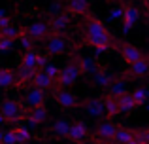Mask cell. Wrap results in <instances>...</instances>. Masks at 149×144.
<instances>
[{"instance_id":"6da1fadb","label":"cell","mask_w":149,"mask_h":144,"mask_svg":"<svg viewBox=\"0 0 149 144\" xmlns=\"http://www.w3.org/2000/svg\"><path fill=\"white\" fill-rule=\"evenodd\" d=\"M81 34H83V44L95 48L96 51H106L108 48H115V38L109 32L104 21H100L96 15L87 13L81 19Z\"/></svg>"},{"instance_id":"7a4b0ae2","label":"cell","mask_w":149,"mask_h":144,"mask_svg":"<svg viewBox=\"0 0 149 144\" xmlns=\"http://www.w3.org/2000/svg\"><path fill=\"white\" fill-rule=\"evenodd\" d=\"M83 76V68H81V55L72 53V57L68 59V63L61 68V76L57 80V87H70L72 84H76L79 78Z\"/></svg>"},{"instance_id":"3957f363","label":"cell","mask_w":149,"mask_h":144,"mask_svg":"<svg viewBox=\"0 0 149 144\" xmlns=\"http://www.w3.org/2000/svg\"><path fill=\"white\" fill-rule=\"evenodd\" d=\"M29 108L23 104V100L15 99H4L0 103V116L6 119V123H19L21 119L26 118Z\"/></svg>"},{"instance_id":"277c9868","label":"cell","mask_w":149,"mask_h":144,"mask_svg":"<svg viewBox=\"0 0 149 144\" xmlns=\"http://www.w3.org/2000/svg\"><path fill=\"white\" fill-rule=\"evenodd\" d=\"M42 44H44L45 55H49V57H58V55H62V53H66L68 48H70L68 36H66V34H57V32H51Z\"/></svg>"},{"instance_id":"5b68a950","label":"cell","mask_w":149,"mask_h":144,"mask_svg":"<svg viewBox=\"0 0 149 144\" xmlns=\"http://www.w3.org/2000/svg\"><path fill=\"white\" fill-rule=\"evenodd\" d=\"M115 49L119 51V55L123 57V61L128 67L138 63V61H142L143 57H146V53L140 48H136L134 44H130V42H115Z\"/></svg>"},{"instance_id":"8992f818","label":"cell","mask_w":149,"mask_h":144,"mask_svg":"<svg viewBox=\"0 0 149 144\" xmlns=\"http://www.w3.org/2000/svg\"><path fill=\"white\" fill-rule=\"evenodd\" d=\"M81 108L85 110V114L93 119H100L106 116V103H104V97H89V99L81 100Z\"/></svg>"},{"instance_id":"52a82bcc","label":"cell","mask_w":149,"mask_h":144,"mask_svg":"<svg viewBox=\"0 0 149 144\" xmlns=\"http://www.w3.org/2000/svg\"><path fill=\"white\" fill-rule=\"evenodd\" d=\"M117 129H119V125H115L113 122L102 119V122H98V125L95 129V137L98 138L100 144H111L117 135Z\"/></svg>"},{"instance_id":"ba28073f","label":"cell","mask_w":149,"mask_h":144,"mask_svg":"<svg viewBox=\"0 0 149 144\" xmlns=\"http://www.w3.org/2000/svg\"><path fill=\"white\" fill-rule=\"evenodd\" d=\"M53 99L58 103V106L61 108H77V106H81V100L77 99V95L76 93H72L70 89H62V87H55L53 91Z\"/></svg>"},{"instance_id":"9c48e42d","label":"cell","mask_w":149,"mask_h":144,"mask_svg":"<svg viewBox=\"0 0 149 144\" xmlns=\"http://www.w3.org/2000/svg\"><path fill=\"white\" fill-rule=\"evenodd\" d=\"M23 29H25V32L29 34L34 42H44L45 38L51 34L49 21H32V23H29L26 27H23Z\"/></svg>"},{"instance_id":"30bf717a","label":"cell","mask_w":149,"mask_h":144,"mask_svg":"<svg viewBox=\"0 0 149 144\" xmlns=\"http://www.w3.org/2000/svg\"><path fill=\"white\" fill-rule=\"evenodd\" d=\"M140 11L138 6H134V4H123V19H121V25H123V32L127 34L128 30L134 29V25L140 21Z\"/></svg>"},{"instance_id":"8fae6325","label":"cell","mask_w":149,"mask_h":144,"mask_svg":"<svg viewBox=\"0 0 149 144\" xmlns=\"http://www.w3.org/2000/svg\"><path fill=\"white\" fill-rule=\"evenodd\" d=\"M149 76V55H146L142 61L130 65L127 70V80H142V78H147Z\"/></svg>"},{"instance_id":"7c38bea8","label":"cell","mask_w":149,"mask_h":144,"mask_svg":"<svg viewBox=\"0 0 149 144\" xmlns=\"http://www.w3.org/2000/svg\"><path fill=\"white\" fill-rule=\"evenodd\" d=\"M44 103H45V91H42V89H38V87H30L29 91H26L25 99H23V104H25L29 110L44 106Z\"/></svg>"},{"instance_id":"4fadbf2b","label":"cell","mask_w":149,"mask_h":144,"mask_svg":"<svg viewBox=\"0 0 149 144\" xmlns=\"http://www.w3.org/2000/svg\"><path fill=\"white\" fill-rule=\"evenodd\" d=\"M64 11L72 17H85L89 11V0H66Z\"/></svg>"},{"instance_id":"5bb4252c","label":"cell","mask_w":149,"mask_h":144,"mask_svg":"<svg viewBox=\"0 0 149 144\" xmlns=\"http://www.w3.org/2000/svg\"><path fill=\"white\" fill-rule=\"evenodd\" d=\"M89 129H87V125H85L83 122H74L72 125H70V133H68V138L72 142H76V144H83L85 140L89 138Z\"/></svg>"},{"instance_id":"9a60e30c","label":"cell","mask_w":149,"mask_h":144,"mask_svg":"<svg viewBox=\"0 0 149 144\" xmlns=\"http://www.w3.org/2000/svg\"><path fill=\"white\" fill-rule=\"evenodd\" d=\"M70 19H72V15H68L66 11H62V13H57V15H53V17L49 19L51 32L64 34V30L68 29V25H70Z\"/></svg>"},{"instance_id":"2e32d148","label":"cell","mask_w":149,"mask_h":144,"mask_svg":"<svg viewBox=\"0 0 149 144\" xmlns=\"http://www.w3.org/2000/svg\"><path fill=\"white\" fill-rule=\"evenodd\" d=\"M32 87H38V89H42V91H53V89L57 87V81H55L53 78H49L44 70H38L36 76H34V80H32Z\"/></svg>"},{"instance_id":"e0dca14e","label":"cell","mask_w":149,"mask_h":144,"mask_svg":"<svg viewBox=\"0 0 149 144\" xmlns=\"http://www.w3.org/2000/svg\"><path fill=\"white\" fill-rule=\"evenodd\" d=\"M0 87L10 89V87H19L17 72L11 68H0Z\"/></svg>"},{"instance_id":"ac0fdd59","label":"cell","mask_w":149,"mask_h":144,"mask_svg":"<svg viewBox=\"0 0 149 144\" xmlns=\"http://www.w3.org/2000/svg\"><path fill=\"white\" fill-rule=\"evenodd\" d=\"M47 118H49V110L45 106H38V108H32V110L26 112V118L25 119L29 123H32V125H38V123L47 122Z\"/></svg>"},{"instance_id":"d6986e66","label":"cell","mask_w":149,"mask_h":144,"mask_svg":"<svg viewBox=\"0 0 149 144\" xmlns=\"http://www.w3.org/2000/svg\"><path fill=\"white\" fill-rule=\"evenodd\" d=\"M38 61H40V53H38L36 49H29V51L21 53V67L38 70Z\"/></svg>"},{"instance_id":"ffe728a7","label":"cell","mask_w":149,"mask_h":144,"mask_svg":"<svg viewBox=\"0 0 149 144\" xmlns=\"http://www.w3.org/2000/svg\"><path fill=\"white\" fill-rule=\"evenodd\" d=\"M117 78H119V76H117L115 72H111V70H106V68H102V70H100V72L95 76V84L98 85V87H106V89H108L109 85H111L113 81L117 80Z\"/></svg>"},{"instance_id":"44dd1931","label":"cell","mask_w":149,"mask_h":144,"mask_svg":"<svg viewBox=\"0 0 149 144\" xmlns=\"http://www.w3.org/2000/svg\"><path fill=\"white\" fill-rule=\"evenodd\" d=\"M81 68H83V74H87V76H96L102 70L100 63L93 57H81Z\"/></svg>"},{"instance_id":"7402d4cb","label":"cell","mask_w":149,"mask_h":144,"mask_svg":"<svg viewBox=\"0 0 149 144\" xmlns=\"http://www.w3.org/2000/svg\"><path fill=\"white\" fill-rule=\"evenodd\" d=\"M127 78H117L115 81H113L111 85L108 87V95L115 97V99H119V97H123L125 93H127Z\"/></svg>"},{"instance_id":"603a6c76","label":"cell","mask_w":149,"mask_h":144,"mask_svg":"<svg viewBox=\"0 0 149 144\" xmlns=\"http://www.w3.org/2000/svg\"><path fill=\"white\" fill-rule=\"evenodd\" d=\"M104 103H106V116H108V118H115V116L121 114L119 100H117L115 97H111V95L106 93V95H104Z\"/></svg>"},{"instance_id":"cb8c5ba5","label":"cell","mask_w":149,"mask_h":144,"mask_svg":"<svg viewBox=\"0 0 149 144\" xmlns=\"http://www.w3.org/2000/svg\"><path fill=\"white\" fill-rule=\"evenodd\" d=\"M70 125H72V123H68L66 119H57V122L53 123V127H51V133L57 138H68Z\"/></svg>"},{"instance_id":"d4e9b609","label":"cell","mask_w":149,"mask_h":144,"mask_svg":"<svg viewBox=\"0 0 149 144\" xmlns=\"http://www.w3.org/2000/svg\"><path fill=\"white\" fill-rule=\"evenodd\" d=\"M134 140V129H128V127H119L117 135L113 138V144H130Z\"/></svg>"},{"instance_id":"484cf974","label":"cell","mask_w":149,"mask_h":144,"mask_svg":"<svg viewBox=\"0 0 149 144\" xmlns=\"http://www.w3.org/2000/svg\"><path fill=\"white\" fill-rule=\"evenodd\" d=\"M119 108H121V114H128V112H132L138 104H136L134 97H132V93H125L123 97H119Z\"/></svg>"},{"instance_id":"4316f807","label":"cell","mask_w":149,"mask_h":144,"mask_svg":"<svg viewBox=\"0 0 149 144\" xmlns=\"http://www.w3.org/2000/svg\"><path fill=\"white\" fill-rule=\"evenodd\" d=\"M11 131H13V135H15V138H17L19 144H29L30 142V131L26 129V127L15 125V127H11Z\"/></svg>"},{"instance_id":"83f0119b","label":"cell","mask_w":149,"mask_h":144,"mask_svg":"<svg viewBox=\"0 0 149 144\" xmlns=\"http://www.w3.org/2000/svg\"><path fill=\"white\" fill-rule=\"evenodd\" d=\"M132 97H134V100H136V104H138V106H146L147 100H149V89H146V87H136L134 91H132Z\"/></svg>"},{"instance_id":"f1b7e54d","label":"cell","mask_w":149,"mask_h":144,"mask_svg":"<svg viewBox=\"0 0 149 144\" xmlns=\"http://www.w3.org/2000/svg\"><path fill=\"white\" fill-rule=\"evenodd\" d=\"M23 30L25 29H21V27H15V25H10V27H6V29H2L0 30V34H2L4 38H10V40H19V36L23 34Z\"/></svg>"},{"instance_id":"f546056e","label":"cell","mask_w":149,"mask_h":144,"mask_svg":"<svg viewBox=\"0 0 149 144\" xmlns=\"http://www.w3.org/2000/svg\"><path fill=\"white\" fill-rule=\"evenodd\" d=\"M17 42L23 46V48H25V51H29V49H34V40L25 32V30H23V34L19 36V40H17Z\"/></svg>"},{"instance_id":"4dcf8cb0","label":"cell","mask_w":149,"mask_h":144,"mask_svg":"<svg viewBox=\"0 0 149 144\" xmlns=\"http://www.w3.org/2000/svg\"><path fill=\"white\" fill-rule=\"evenodd\" d=\"M44 72H45V74H47V76H49V78H53V80H55V81H57V80H58V76H61V68H58V67H55V65H51V63H49V65H47V67H45V68H44Z\"/></svg>"},{"instance_id":"1f68e13d","label":"cell","mask_w":149,"mask_h":144,"mask_svg":"<svg viewBox=\"0 0 149 144\" xmlns=\"http://www.w3.org/2000/svg\"><path fill=\"white\" fill-rule=\"evenodd\" d=\"M11 48H13V40H10V38H4V36H2V40H0V51L6 53V51H10Z\"/></svg>"},{"instance_id":"d6a6232c","label":"cell","mask_w":149,"mask_h":144,"mask_svg":"<svg viewBox=\"0 0 149 144\" xmlns=\"http://www.w3.org/2000/svg\"><path fill=\"white\" fill-rule=\"evenodd\" d=\"M2 144H19L17 142V138H15V135H13V131H6L4 133V140H2Z\"/></svg>"},{"instance_id":"836d02e7","label":"cell","mask_w":149,"mask_h":144,"mask_svg":"<svg viewBox=\"0 0 149 144\" xmlns=\"http://www.w3.org/2000/svg\"><path fill=\"white\" fill-rule=\"evenodd\" d=\"M10 25H13V21H11L10 15H8V17H4V19H0V30L6 29V27H10Z\"/></svg>"},{"instance_id":"e575fe53","label":"cell","mask_w":149,"mask_h":144,"mask_svg":"<svg viewBox=\"0 0 149 144\" xmlns=\"http://www.w3.org/2000/svg\"><path fill=\"white\" fill-rule=\"evenodd\" d=\"M143 17H146V23L149 27V2H143Z\"/></svg>"},{"instance_id":"d590c367","label":"cell","mask_w":149,"mask_h":144,"mask_svg":"<svg viewBox=\"0 0 149 144\" xmlns=\"http://www.w3.org/2000/svg\"><path fill=\"white\" fill-rule=\"evenodd\" d=\"M106 2H109V4H127L125 0H106Z\"/></svg>"},{"instance_id":"8d00e7d4","label":"cell","mask_w":149,"mask_h":144,"mask_svg":"<svg viewBox=\"0 0 149 144\" xmlns=\"http://www.w3.org/2000/svg\"><path fill=\"white\" fill-rule=\"evenodd\" d=\"M4 17H8V11L6 10H0V19H4Z\"/></svg>"},{"instance_id":"74e56055","label":"cell","mask_w":149,"mask_h":144,"mask_svg":"<svg viewBox=\"0 0 149 144\" xmlns=\"http://www.w3.org/2000/svg\"><path fill=\"white\" fill-rule=\"evenodd\" d=\"M4 133H6V131H2V129H0V144H2V140H4Z\"/></svg>"},{"instance_id":"f35d334b","label":"cell","mask_w":149,"mask_h":144,"mask_svg":"<svg viewBox=\"0 0 149 144\" xmlns=\"http://www.w3.org/2000/svg\"><path fill=\"white\" fill-rule=\"evenodd\" d=\"M146 138H147V144H149V127H146Z\"/></svg>"},{"instance_id":"ab89813d","label":"cell","mask_w":149,"mask_h":144,"mask_svg":"<svg viewBox=\"0 0 149 144\" xmlns=\"http://www.w3.org/2000/svg\"><path fill=\"white\" fill-rule=\"evenodd\" d=\"M32 144H47V142H44V140H36V142H32Z\"/></svg>"},{"instance_id":"60d3db41","label":"cell","mask_w":149,"mask_h":144,"mask_svg":"<svg viewBox=\"0 0 149 144\" xmlns=\"http://www.w3.org/2000/svg\"><path fill=\"white\" fill-rule=\"evenodd\" d=\"M146 110H147V112H149V103H147V104H146Z\"/></svg>"},{"instance_id":"b9f144b4","label":"cell","mask_w":149,"mask_h":144,"mask_svg":"<svg viewBox=\"0 0 149 144\" xmlns=\"http://www.w3.org/2000/svg\"><path fill=\"white\" fill-rule=\"evenodd\" d=\"M143 2H149V0H142V4H143Z\"/></svg>"}]
</instances>
